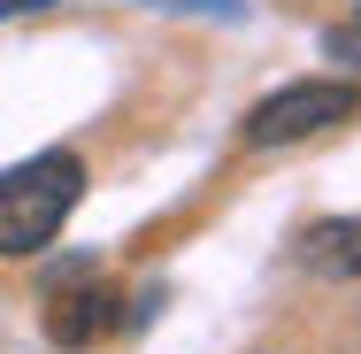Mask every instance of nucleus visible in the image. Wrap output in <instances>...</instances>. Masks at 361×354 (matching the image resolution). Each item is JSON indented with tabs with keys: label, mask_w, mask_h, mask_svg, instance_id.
Here are the masks:
<instances>
[{
	"label": "nucleus",
	"mask_w": 361,
	"mask_h": 354,
	"mask_svg": "<svg viewBox=\"0 0 361 354\" xmlns=\"http://www.w3.org/2000/svg\"><path fill=\"white\" fill-rule=\"evenodd\" d=\"M77 201H85V162L77 154H31V162L0 170V262L47 254Z\"/></svg>",
	"instance_id": "obj_1"
},
{
	"label": "nucleus",
	"mask_w": 361,
	"mask_h": 354,
	"mask_svg": "<svg viewBox=\"0 0 361 354\" xmlns=\"http://www.w3.org/2000/svg\"><path fill=\"white\" fill-rule=\"evenodd\" d=\"M346 116H361V85H346V77H300L285 93L254 100L246 146H292V139H315V131L346 124Z\"/></svg>",
	"instance_id": "obj_2"
},
{
	"label": "nucleus",
	"mask_w": 361,
	"mask_h": 354,
	"mask_svg": "<svg viewBox=\"0 0 361 354\" xmlns=\"http://www.w3.org/2000/svg\"><path fill=\"white\" fill-rule=\"evenodd\" d=\"M116 324H123L116 285H70V293L47 300V339H54V347H92V339H108Z\"/></svg>",
	"instance_id": "obj_3"
},
{
	"label": "nucleus",
	"mask_w": 361,
	"mask_h": 354,
	"mask_svg": "<svg viewBox=\"0 0 361 354\" xmlns=\"http://www.w3.org/2000/svg\"><path fill=\"white\" fill-rule=\"evenodd\" d=\"M300 270H315V278H331V285L361 278V216L307 223V231H300Z\"/></svg>",
	"instance_id": "obj_4"
},
{
	"label": "nucleus",
	"mask_w": 361,
	"mask_h": 354,
	"mask_svg": "<svg viewBox=\"0 0 361 354\" xmlns=\"http://www.w3.org/2000/svg\"><path fill=\"white\" fill-rule=\"evenodd\" d=\"M154 8H192V16H223V23L246 16V0H154Z\"/></svg>",
	"instance_id": "obj_5"
},
{
	"label": "nucleus",
	"mask_w": 361,
	"mask_h": 354,
	"mask_svg": "<svg viewBox=\"0 0 361 354\" xmlns=\"http://www.w3.org/2000/svg\"><path fill=\"white\" fill-rule=\"evenodd\" d=\"M323 54H338L346 70H361V23H354V31H331V39H323Z\"/></svg>",
	"instance_id": "obj_6"
},
{
	"label": "nucleus",
	"mask_w": 361,
	"mask_h": 354,
	"mask_svg": "<svg viewBox=\"0 0 361 354\" xmlns=\"http://www.w3.org/2000/svg\"><path fill=\"white\" fill-rule=\"evenodd\" d=\"M54 0H0V16H47Z\"/></svg>",
	"instance_id": "obj_7"
},
{
	"label": "nucleus",
	"mask_w": 361,
	"mask_h": 354,
	"mask_svg": "<svg viewBox=\"0 0 361 354\" xmlns=\"http://www.w3.org/2000/svg\"><path fill=\"white\" fill-rule=\"evenodd\" d=\"M354 23H361V16H354Z\"/></svg>",
	"instance_id": "obj_8"
}]
</instances>
